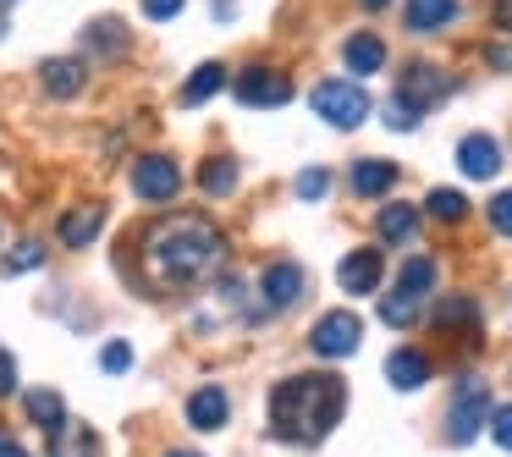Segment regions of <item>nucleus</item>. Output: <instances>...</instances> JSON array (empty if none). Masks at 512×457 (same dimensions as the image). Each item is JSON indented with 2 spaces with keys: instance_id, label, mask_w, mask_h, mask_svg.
<instances>
[{
  "instance_id": "nucleus-1",
  "label": "nucleus",
  "mask_w": 512,
  "mask_h": 457,
  "mask_svg": "<svg viewBox=\"0 0 512 457\" xmlns=\"http://www.w3.org/2000/svg\"><path fill=\"white\" fill-rule=\"evenodd\" d=\"M226 259V237L215 232L204 215H171L155 226L144 243V265L160 287H182V281H204Z\"/></svg>"
},
{
  "instance_id": "nucleus-2",
  "label": "nucleus",
  "mask_w": 512,
  "mask_h": 457,
  "mask_svg": "<svg viewBox=\"0 0 512 457\" xmlns=\"http://www.w3.org/2000/svg\"><path fill=\"white\" fill-rule=\"evenodd\" d=\"M342 408H347V386L336 375H292L270 391V424L292 446L325 441L342 419Z\"/></svg>"
},
{
  "instance_id": "nucleus-3",
  "label": "nucleus",
  "mask_w": 512,
  "mask_h": 457,
  "mask_svg": "<svg viewBox=\"0 0 512 457\" xmlns=\"http://www.w3.org/2000/svg\"><path fill=\"white\" fill-rule=\"evenodd\" d=\"M309 105H314V116H325V122L342 127V133H353V127L364 122L369 111H375L364 83H347V78H325L320 89L309 94Z\"/></svg>"
},
{
  "instance_id": "nucleus-4",
  "label": "nucleus",
  "mask_w": 512,
  "mask_h": 457,
  "mask_svg": "<svg viewBox=\"0 0 512 457\" xmlns=\"http://www.w3.org/2000/svg\"><path fill=\"white\" fill-rule=\"evenodd\" d=\"M485 424H490V391H485V380L463 375L457 380V397H452V413H446V435H452V446H468Z\"/></svg>"
},
{
  "instance_id": "nucleus-5",
  "label": "nucleus",
  "mask_w": 512,
  "mask_h": 457,
  "mask_svg": "<svg viewBox=\"0 0 512 457\" xmlns=\"http://www.w3.org/2000/svg\"><path fill=\"white\" fill-rule=\"evenodd\" d=\"M358 342H364V320H358L353 309L320 314V320H314V331H309V347L320 358H347V353H358Z\"/></svg>"
},
{
  "instance_id": "nucleus-6",
  "label": "nucleus",
  "mask_w": 512,
  "mask_h": 457,
  "mask_svg": "<svg viewBox=\"0 0 512 457\" xmlns=\"http://www.w3.org/2000/svg\"><path fill=\"white\" fill-rule=\"evenodd\" d=\"M133 193L144 204H171L182 193V171H177V160L171 155H144L133 166Z\"/></svg>"
},
{
  "instance_id": "nucleus-7",
  "label": "nucleus",
  "mask_w": 512,
  "mask_h": 457,
  "mask_svg": "<svg viewBox=\"0 0 512 457\" xmlns=\"http://www.w3.org/2000/svg\"><path fill=\"white\" fill-rule=\"evenodd\" d=\"M237 100L259 105V111H276V105L292 100V78L287 72H270V67H248L243 78H237Z\"/></svg>"
},
{
  "instance_id": "nucleus-8",
  "label": "nucleus",
  "mask_w": 512,
  "mask_h": 457,
  "mask_svg": "<svg viewBox=\"0 0 512 457\" xmlns=\"http://www.w3.org/2000/svg\"><path fill=\"white\" fill-rule=\"evenodd\" d=\"M446 89H452V83H446V72L424 67V61H419V67H408V72L397 78V100L408 105V111H419V116L430 111V105H441Z\"/></svg>"
},
{
  "instance_id": "nucleus-9",
  "label": "nucleus",
  "mask_w": 512,
  "mask_h": 457,
  "mask_svg": "<svg viewBox=\"0 0 512 457\" xmlns=\"http://www.w3.org/2000/svg\"><path fill=\"white\" fill-rule=\"evenodd\" d=\"M380 270H386V259H380V248H353V254L336 265V281H342L347 298H369V292L380 287Z\"/></svg>"
},
{
  "instance_id": "nucleus-10",
  "label": "nucleus",
  "mask_w": 512,
  "mask_h": 457,
  "mask_svg": "<svg viewBox=\"0 0 512 457\" xmlns=\"http://www.w3.org/2000/svg\"><path fill=\"white\" fill-rule=\"evenodd\" d=\"M457 166H463V177L490 182L501 171V144L490 133H468L463 144H457Z\"/></svg>"
},
{
  "instance_id": "nucleus-11",
  "label": "nucleus",
  "mask_w": 512,
  "mask_h": 457,
  "mask_svg": "<svg viewBox=\"0 0 512 457\" xmlns=\"http://www.w3.org/2000/svg\"><path fill=\"white\" fill-rule=\"evenodd\" d=\"M226 419H232V397H226L221 386H199L188 397V424L193 430L215 435V430H226Z\"/></svg>"
},
{
  "instance_id": "nucleus-12",
  "label": "nucleus",
  "mask_w": 512,
  "mask_h": 457,
  "mask_svg": "<svg viewBox=\"0 0 512 457\" xmlns=\"http://www.w3.org/2000/svg\"><path fill=\"white\" fill-rule=\"evenodd\" d=\"M259 298H265V309H292V303L303 298V270L298 265H270L265 276H259Z\"/></svg>"
},
{
  "instance_id": "nucleus-13",
  "label": "nucleus",
  "mask_w": 512,
  "mask_h": 457,
  "mask_svg": "<svg viewBox=\"0 0 512 457\" xmlns=\"http://www.w3.org/2000/svg\"><path fill=\"white\" fill-rule=\"evenodd\" d=\"M100 226H105V204H78V210L61 215L56 237H61V248H89L100 237Z\"/></svg>"
},
{
  "instance_id": "nucleus-14",
  "label": "nucleus",
  "mask_w": 512,
  "mask_h": 457,
  "mask_svg": "<svg viewBox=\"0 0 512 457\" xmlns=\"http://www.w3.org/2000/svg\"><path fill=\"white\" fill-rule=\"evenodd\" d=\"M83 78H89V67H83L78 56H56L39 67V83H45V94H56V100H72V94H83Z\"/></svg>"
},
{
  "instance_id": "nucleus-15",
  "label": "nucleus",
  "mask_w": 512,
  "mask_h": 457,
  "mask_svg": "<svg viewBox=\"0 0 512 457\" xmlns=\"http://www.w3.org/2000/svg\"><path fill=\"white\" fill-rule=\"evenodd\" d=\"M402 17H408V34H441L457 23V0H408Z\"/></svg>"
},
{
  "instance_id": "nucleus-16",
  "label": "nucleus",
  "mask_w": 512,
  "mask_h": 457,
  "mask_svg": "<svg viewBox=\"0 0 512 457\" xmlns=\"http://www.w3.org/2000/svg\"><path fill=\"white\" fill-rule=\"evenodd\" d=\"M45 435H50V457H100V435H94L89 424L61 419L56 430H45Z\"/></svg>"
},
{
  "instance_id": "nucleus-17",
  "label": "nucleus",
  "mask_w": 512,
  "mask_h": 457,
  "mask_svg": "<svg viewBox=\"0 0 512 457\" xmlns=\"http://www.w3.org/2000/svg\"><path fill=\"white\" fill-rule=\"evenodd\" d=\"M386 380H391L397 391H419L424 380H430V358L413 353V347H397V353L386 358Z\"/></svg>"
},
{
  "instance_id": "nucleus-18",
  "label": "nucleus",
  "mask_w": 512,
  "mask_h": 457,
  "mask_svg": "<svg viewBox=\"0 0 512 457\" xmlns=\"http://www.w3.org/2000/svg\"><path fill=\"white\" fill-rule=\"evenodd\" d=\"M397 188V166L391 160H358L353 166V193L358 199H380V193Z\"/></svg>"
},
{
  "instance_id": "nucleus-19",
  "label": "nucleus",
  "mask_w": 512,
  "mask_h": 457,
  "mask_svg": "<svg viewBox=\"0 0 512 457\" xmlns=\"http://www.w3.org/2000/svg\"><path fill=\"white\" fill-rule=\"evenodd\" d=\"M342 61H347V72L369 78V72H380V67H386V45H380L375 34H353V39L342 45Z\"/></svg>"
},
{
  "instance_id": "nucleus-20",
  "label": "nucleus",
  "mask_w": 512,
  "mask_h": 457,
  "mask_svg": "<svg viewBox=\"0 0 512 457\" xmlns=\"http://www.w3.org/2000/svg\"><path fill=\"white\" fill-rule=\"evenodd\" d=\"M221 89H226V67L221 61H204V67H193V78L182 83V105H204V100H215Z\"/></svg>"
},
{
  "instance_id": "nucleus-21",
  "label": "nucleus",
  "mask_w": 512,
  "mask_h": 457,
  "mask_svg": "<svg viewBox=\"0 0 512 457\" xmlns=\"http://www.w3.org/2000/svg\"><path fill=\"white\" fill-rule=\"evenodd\" d=\"M430 287H435V259L413 254L408 265L397 270V292H402V298H413V303H424V298H430Z\"/></svg>"
},
{
  "instance_id": "nucleus-22",
  "label": "nucleus",
  "mask_w": 512,
  "mask_h": 457,
  "mask_svg": "<svg viewBox=\"0 0 512 457\" xmlns=\"http://www.w3.org/2000/svg\"><path fill=\"white\" fill-rule=\"evenodd\" d=\"M375 226H380L386 243H413V232H419V210H413V204H386Z\"/></svg>"
},
{
  "instance_id": "nucleus-23",
  "label": "nucleus",
  "mask_w": 512,
  "mask_h": 457,
  "mask_svg": "<svg viewBox=\"0 0 512 457\" xmlns=\"http://www.w3.org/2000/svg\"><path fill=\"white\" fill-rule=\"evenodd\" d=\"M435 325H446V331H479V303L474 298H441L435 303Z\"/></svg>"
},
{
  "instance_id": "nucleus-24",
  "label": "nucleus",
  "mask_w": 512,
  "mask_h": 457,
  "mask_svg": "<svg viewBox=\"0 0 512 457\" xmlns=\"http://www.w3.org/2000/svg\"><path fill=\"white\" fill-rule=\"evenodd\" d=\"M199 188L210 193V199H226V193L237 188V160H226V155L204 160V166H199Z\"/></svg>"
},
{
  "instance_id": "nucleus-25",
  "label": "nucleus",
  "mask_w": 512,
  "mask_h": 457,
  "mask_svg": "<svg viewBox=\"0 0 512 457\" xmlns=\"http://www.w3.org/2000/svg\"><path fill=\"white\" fill-rule=\"evenodd\" d=\"M23 408H28V419H34L39 430H56V424L67 419V402H61L56 391H28Z\"/></svg>"
},
{
  "instance_id": "nucleus-26",
  "label": "nucleus",
  "mask_w": 512,
  "mask_h": 457,
  "mask_svg": "<svg viewBox=\"0 0 512 457\" xmlns=\"http://www.w3.org/2000/svg\"><path fill=\"white\" fill-rule=\"evenodd\" d=\"M424 210H430L435 221L457 226V221H463V215H468V199H463V193H457V188H435L430 199H424Z\"/></svg>"
},
{
  "instance_id": "nucleus-27",
  "label": "nucleus",
  "mask_w": 512,
  "mask_h": 457,
  "mask_svg": "<svg viewBox=\"0 0 512 457\" xmlns=\"http://www.w3.org/2000/svg\"><path fill=\"white\" fill-rule=\"evenodd\" d=\"M39 265H45V248H39V243H17L12 254L0 259V270H6V276H23V270H39Z\"/></svg>"
},
{
  "instance_id": "nucleus-28",
  "label": "nucleus",
  "mask_w": 512,
  "mask_h": 457,
  "mask_svg": "<svg viewBox=\"0 0 512 457\" xmlns=\"http://www.w3.org/2000/svg\"><path fill=\"white\" fill-rule=\"evenodd\" d=\"M380 320H386V325H397V331H408V325L419 320V303H413V298H402V292H391V298L380 303Z\"/></svg>"
},
{
  "instance_id": "nucleus-29",
  "label": "nucleus",
  "mask_w": 512,
  "mask_h": 457,
  "mask_svg": "<svg viewBox=\"0 0 512 457\" xmlns=\"http://www.w3.org/2000/svg\"><path fill=\"white\" fill-rule=\"evenodd\" d=\"M325 193H331V171H325V166H309V171H303V177H298V199L320 204Z\"/></svg>"
},
{
  "instance_id": "nucleus-30",
  "label": "nucleus",
  "mask_w": 512,
  "mask_h": 457,
  "mask_svg": "<svg viewBox=\"0 0 512 457\" xmlns=\"http://www.w3.org/2000/svg\"><path fill=\"white\" fill-rule=\"evenodd\" d=\"M100 364H105V375H127V369H133V347L127 342H111L100 353Z\"/></svg>"
},
{
  "instance_id": "nucleus-31",
  "label": "nucleus",
  "mask_w": 512,
  "mask_h": 457,
  "mask_svg": "<svg viewBox=\"0 0 512 457\" xmlns=\"http://www.w3.org/2000/svg\"><path fill=\"white\" fill-rule=\"evenodd\" d=\"M89 45H94V50H122L127 34H122L116 23H94V28H89Z\"/></svg>"
},
{
  "instance_id": "nucleus-32",
  "label": "nucleus",
  "mask_w": 512,
  "mask_h": 457,
  "mask_svg": "<svg viewBox=\"0 0 512 457\" xmlns=\"http://www.w3.org/2000/svg\"><path fill=\"white\" fill-rule=\"evenodd\" d=\"M490 226H496V232H507V237H512V188H507V193H496V199H490Z\"/></svg>"
},
{
  "instance_id": "nucleus-33",
  "label": "nucleus",
  "mask_w": 512,
  "mask_h": 457,
  "mask_svg": "<svg viewBox=\"0 0 512 457\" xmlns=\"http://www.w3.org/2000/svg\"><path fill=\"white\" fill-rule=\"evenodd\" d=\"M490 435H496V446H507V452H512V402H507V408H490Z\"/></svg>"
},
{
  "instance_id": "nucleus-34",
  "label": "nucleus",
  "mask_w": 512,
  "mask_h": 457,
  "mask_svg": "<svg viewBox=\"0 0 512 457\" xmlns=\"http://www.w3.org/2000/svg\"><path fill=\"white\" fill-rule=\"evenodd\" d=\"M386 127H397V133H413V127H419V111H408L402 100H391V105H386Z\"/></svg>"
},
{
  "instance_id": "nucleus-35",
  "label": "nucleus",
  "mask_w": 512,
  "mask_h": 457,
  "mask_svg": "<svg viewBox=\"0 0 512 457\" xmlns=\"http://www.w3.org/2000/svg\"><path fill=\"white\" fill-rule=\"evenodd\" d=\"M182 6H188V0H144V17H155V23H171V17H182Z\"/></svg>"
},
{
  "instance_id": "nucleus-36",
  "label": "nucleus",
  "mask_w": 512,
  "mask_h": 457,
  "mask_svg": "<svg viewBox=\"0 0 512 457\" xmlns=\"http://www.w3.org/2000/svg\"><path fill=\"white\" fill-rule=\"evenodd\" d=\"M17 391V364H12V353H0V397H12Z\"/></svg>"
},
{
  "instance_id": "nucleus-37",
  "label": "nucleus",
  "mask_w": 512,
  "mask_h": 457,
  "mask_svg": "<svg viewBox=\"0 0 512 457\" xmlns=\"http://www.w3.org/2000/svg\"><path fill=\"white\" fill-rule=\"evenodd\" d=\"M485 61H490V67H501V72H512V45H490Z\"/></svg>"
},
{
  "instance_id": "nucleus-38",
  "label": "nucleus",
  "mask_w": 512,
  "mask_h": 457,
  "mask_svg": "<svg viewBox=\"0 0 512 457\" xmlns=\"http://www.w3.org/2000/svg\"><path fill=\"white\" fill-rule=\"evenodd\" d=\"M0 457H28V452H23V441H17V435H0Z\"/></svg>"
},
{
  "instance_id": "nucleus-39",
  "label": "nucleus",
  "mask_w": 512,
  "mask_h": 457,
  "mask_svg": "<svg viewBox=\"0 0 512 457\" xmlns=\"http://www.w3.org/2000/svg\"><path fill=\"white\" fill-rule=\"evenodd\" d=\"M496 28H512V0H496Z\"/></svg>"
},
{
  "instance_id": "nucleus-40",
  "label": "nucleus",
  "mask_w": 512,
  "mask_h": 457,
  "mask_svg": "<svg viewBox=\"0 0 512 457\" xmlns=\"http://www.w3.org/2000/svg\"><path fill=\"white\" fill-rule=\"evenodd\" d=\"M358 6H364V12H386L391 0H358Z\"/></svg>"
},
{
  "instance_id": "nucleus-41",
  "label": "nucleus",
  "mask_w": 512,
  "mask_h": 457,
  "mask_svg": "<svg viewBox=\"0 0 512 457\" xmlns=\"http://www.w3.org/2000/svg\"><path fill=\"white\" fill-rule=\"evenodd\" d=\"M171 457H199V452H171Z\"/></svg>"
},
{
  "instance_id": "nucleus-42",
  "label": "nucleus",
  "mask_w": 512,
  "mask_h": 457,
  "mask_svg": "<svg viewBox=\"0 0 512 457\" xmlns=\"http://www.w3.org/2000/svg\"><path fill=\"white\" fill-rule=\"evenodd\" d=\"M0 34H6V17H0Z\"/></svg>"
}]
</instances>
